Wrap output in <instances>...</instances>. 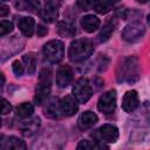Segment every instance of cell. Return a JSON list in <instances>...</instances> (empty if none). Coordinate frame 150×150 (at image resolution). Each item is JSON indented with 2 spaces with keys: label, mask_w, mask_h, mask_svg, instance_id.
<instances>
[{
  "label": "cell",
  "mask_w": 150,
  "mask_h": 150,
  "mask_svg": "<svg viewBox=\"0 0 150 150\" xmlns=\"http://www.w3.org/2000/svg\"><path fill=\"white\" fill-rule=\"evenodd\" d=\"M109 1H110V2H111V4H112V2H117V1H118V0H109Z\"/></svg>",
  "instance_id": "cell-33"
},
{
  "label": "cell",
  "mask_w": 150,
  "mask_h": 150,
  "mask_svg": "<svg viewBox=\"0 0 150 150\" xmlns=\"http://www.w3.org/2000/svg\"><path fill=\"white\" fill-rule=\"evenodd\" d=\"M47 33H48L47 27H45L43 25H38V29H36L38 36H45V35H47Z\"/></svg>",
  "instance_id": "cell-29"
},
{
  "label": "cell",
  "mask_w": 150,
  "mask_h": 150,
  "mask_svg": "<svg viewBox=\"0 0 150 150\" xmlns=\"http://www.w3.org/2000/svg\"><path fill=\"white\" fill-rule=\"evenodd\" d=\"M73 81V70L68 64L60 66L56 71V84L60 88L68 87Z\"/></svg>",
  "instance_id": "cell-9"
},
{
  "label": "cell",
  "mask_w": 150,
  "mask_h": 150,
  "mask_svg": "<svg viewBox=\"0 0 150 150\" xmlns=\"http://www.w3.org/2000/svg\"><path fill=\"white\" fill-rule=\"evenodd\" d=\"M90 8L98 14H107L112 9V4L109 0H91Z\"/></svg>",
  "instance_id": "cell-17"
},
{
  "label": "cell",
  "mask_w": 150,
  "mask_h": 150,
  "mask_svg": "<svg viewBox=\"0 0 150 150\" xmlns=\"http://www.w3.org/2000/svg\"><path fill=\"white\" fill-rule=\"evenodd\" d=\"M73 95L79 103H86L93 95V88L86 77L79 79L73 87Z\"/></svg>",
  "instance_id": "cell-5"
},
{
  "label": "cell",
  "mask_w": 150,
  "mask_h": 150,
  "mask_svg": "<svg viewBox=\"0 0 150 150\" xmlns=\"http://www.w3.org/2000/svg\"><path fill=\"white\" fill-rule=\"evenodd\" d=\"M39 125H40V118H39V117H34L33 120H30V121H28V122L21 124L20 128H21L23 135L30 136L32 134H34V132L38 130Z\"/></svg>",
  "instance_id": "cell-21"
},
{
  "label": "cell",
  "mask_w": 150,
  "mask_h": 150,
  "mask_svg": "<svg viewBox=\"0 0 150 150\" xmlns=\"http://www.w3.org/2000/svg\"><path fill=\"white\" fill-rule=\"evenodd\" d=\"M12 68H13V71H14V74H15L16 76H21V75L23 74V71H25V68H23L22 63H21L19 60H15V61L13 62Z\"/></svg>",
  "instance_id": "cell-28"
},
{
  "label": "cell",
  "mask_w": 150,
  "mask_h": 150,
  "mask_svg": "<svg viewBox=\"0 0 150 150\" xmlns=\"http://www.w3.org/2000/svg\"><path fill=\"white\" fill-rule=\"evenodd\" d=\"M118 81H128L134 82L138 79V68L137 60L135 57H128L122 66L120 67V71L117 73Z\"/></svg>",
  "instance_id": "cell-2"
},
{
  "label": "cell",
  "mask_w": 150,
  "mask_h": 150,
  "mask_svg": "<svg viewBox=\"0 0 150 150\" xmlns=\"http://www.w3.org/2000/svg\"><path fill=\"white\" fill-rule=\"evenodd\" d=\"M45 115L49 118H59L62 115L60 108V101L56 97H53L47 102L45 108Z\"/></svg>",
  "instance_id": "cell-15"
},
{
  "label": "cell",
  "mask_w": 150,
  "mask_h": 150,
  "mask_svg": "<svg viewBox=\"0 0 150 150\" xmlns=\"http://www.w3.org/2000/svg\"><path fill=\"white\" fill-rule=\"evenodd\" d=\"M138 94L136 90H128L122 98V109L125 112H132L138 107Z\"/></svg>",
  "instance_id": "cell-10"
},
{
  "label": "cell",
  "mask_w": 150,
  "mask_h": 150,
  "mask_svg": "<svg viewBox=\"0 0 150 150\" xmlns=\"http://www.w3.org/2000/svg\"><path fill=\"white\" fill-rule=\"evenodd\" d=\"M13 22L9 20H0V36L6 35L13 30Z\"/></svg>",
  "instance_id": "cell-26"
},
{
  "label": "cell",
  "mask_w": 150,
  "mask_h": 150,
  "mask_svg": "<svg viewBox=\"0 0 150 150\" xmlns=\"http://www.w3.org/2000/svg\"><path fill=\"white\" fill-rule=\"evenodd\" d=\"M0 127H1V118H0Z\"/></svg>",
  "instance_id": "cell-34"
},
{
  "label": "cell",
  "mask_w": 150,
  "mask_h": 150,
  "mask_svg": "<svg viewBox=\"0 0 150 150\" xmlns=\"http://www.w3.org/2000/svg\"><path fill=\"white\" fill-rule=\"evenodd\" d=\"M33 112H34V107L32 103L25 102L16 107V115L20 116L21 118H27V117L32 116Z\"/></svg>",
  "instance_id": "cell-23"
},
{
  "label": "cell",
  "mask_w": 150,
  "mask_h": 150,
  "mask_svg": "<svg viewBox=\"0 0 150 150\" xmlns=\"http://www.w3.org/2000/svg\"><path fill=\"white\" fill-rule=\"evenodd\" d=\"M60 108H61L62 115H64V116H73V115H75V112L79 109L77 101L73 96L67 95V96H64L60 101Z\"/></svg>",
  "instance_id": "cell-11"
},
{
  "label": "cell",
  "mask_w": 150,
  "mask_h": 150,
  "mask_svg": "<svg viewBox=\"0 0 150 150\" xmlns=\"http://www.w3.org/2000/svg\"><path fill=\"white\" fill-rule=\"evenodd\" d=\"M43 55L53 63L60 62L64 56V46L60 40H50L43 46Z\"/></svg>",
  "instance_id": "cell-4"
},
{
  "label": "cell",
  "mask_w": 150,
  "mask_h": 150,
  "mask_svg": "<svg viewBox=\"0 0 150 150\" xmlns=\"http://www.w3.org/2000/svg\"><path fill=\"white\" fill-rule=\"evenodd\" d=\"M50 91V87L48 86H43V84H39L36 86V93L34 96V102L36 105H41L42 103H45V101L47 100L48 95Z\"/></svg>",
  "instance_id": "cell-20"
},
{
  "label": "cell",
  "mask_w": 150,
  "mask_h": 150,
  "mask_svg": "<svg viewBox=\"0 0 150 150\" xmlns=\"http://www.w3.org/2000/svg\"><path fill=\"white\" fill-rule=\"evenodd\" d=\"M137 1H138V2H141V4H145L148 0H137Z\"/></svg>",
  "instance_id": "cell-32"
},
{
  "label": "cell",
  "mask_w": 150,
  "mask_h": 150,
  "mask_svg": "<svg viewBox=\"0 0 150 150\" xmlns=\"http://www.w3.org/2000/svg\"><path fill=\"white\" fill-rule=\"evenodd\" d=\"M80 22H81L82 28L87 33H94L95 30H97L100 28V25H101L100 19L96 15H94V14L84 15L83 18H81V21Z\"/></svg>",
  "instance_id": "cell-13"
},
{
  "label": "cell",
  "mask_w": 150,
  "mask_h": 150,
  "mask_svg": "<svg viewBox=\"0 0 150 150\" xmlns=\"http://www.w3.org/2000/svg\"><path fill=\"white\" fill-rule=\"evenodd\" d=\"M97 121H98L97 115L90 110H87L81 114V116L79 118V127L81 130H87V129H90L91 127H94Z\"/></svg>",
  "instance_id": "cell-12"
},
{
  "label": "cell",
  "mask_w": 150,
  "mask_h": 150,
  "mask_svg": "<svg viewBox=\"0 0 150 150\" xmlns=\"http://www.w3.org/2000/svg\"><path fill=\"white\" fill-rule=\"evenodd\" d=\"M61 6L60 0H46L45 7L40 11V16L46 22H54L59 15V8Z\"/></svg>",
  "instance_id": "cell-8"
},
{
  "label": "cell",
  "mask_w": 150,
  "mask_h": 150,
  "mask_svg": "<svg viewBox=\"0 0 150 150\" xmlns=\"http://www.w3.org/2000/svg\"><path fill=\"white\" fill-rule=\"evenodd\" d=\"M94 52L91 42L86 38L75 39L68 49V57L73 62H81L88 59Z\"/></svg>",
  "instance_id": "cell-1"
},
{
  "label": "cell",
  "mask_w": 150,
  "mask_h": 150,
  "mask_svg": "<svg viewBox=\"0 0 150 150\" xmlns=\"http://www.w3.org/2000/svg\"><path fill=\"white\" fill-rule=\"evenodd\" d=\"M115 27H116V21H115L114 19L108 20V21L103 25V27L101 28V30H100V33H98V41H100V42L107 41V40L111 36L112 32L115 30Z\"/></svg>",
  "instance_id": "cell-18"
},
{
  "label": "cell",
  "mask_w": 150,
  "mask_h": 150,
  "mask_svg": "<svg viewBox=\"0 0 150 150\" xmlns=\"http://www.w3.org/2000/svg\"><path fill=\"white\" fill-rule=\"evenodd\" d=\"M145 33V27L139 21H134L129 25H127L122 30V39L129 42L136 41L141 39Z\"/></svg>",
  "instance_id": "cell-7"
},
{
  "label": "cell",
  "mask_w": 150,
  "mask_h": 150,
  "mask_svg": "<svg viewBox=\"0 0 150 150\" xmlns=\"http://www.w3.org/2000/svg\"><path fill=\"white\" fill-rule=\"evenodd\" d=\"M11 110H12L11 103L6 98L0 97V115H7L11 112Z\"/></svg>",
  "instance_id": "cell-27"
},
{
  "label": "cell",
  "mask_w": 150,
  "mask_h": 150,
  "mask_svg": "<svg viewBox=\"0 0 150 150\" xmlns=\"http://www.w3.org/2000/svg\"><path fill=\"white\" fill-rule=\"evenodd\" d=\"M4 84H5V75H4V73L0 71V90L2 89Z\"/></svg>",
  "instance_id": "cell-31"
},
{
  "label": "cell",
  "mask_w": 150,
  "mask_h": 150,
  "mask_svg": "<svg viewBox=\"0 0 150 150\" xmlns=\"http://www.w3.org/2000/svg\"><path fill=\"white\" fill-rule=\"evenodd\" d=\"M116 98H117V95L115 89H110L105 91L103 95L100 96L97 101V109L105 115L114 112L116 108Z\"/></svg>",
  "instance_id": "cell-6"
},
{
  "label": "cell",
  "mask_w": 150,
  "mask_h": 150,
  "mask_svg": "<svg viewBox=\"0 0 150 150\" xmlns=\"http://www.w3.org/2000/svg\"><path fill=\"white\" fill-rule=\"evenodd\" d=\"M9 13V8H8V6H6L4 2H1V0H0V16H5V15H7Z\"/></svg>",
  "instance_id": "cell-30"
},
{
  "label": "cell",
  "mask_w": 150,
  "mask_h": 150,
  "mask_svg": "<svg viewBox=\"0 0 150 150\" xmlns=\"http://www.w3.org/2000/svg\"><path fill=\"white\" fill-rule=\"evenodd\" d=\"M39 84L52 86V70L49 68H43L39 73Z\"/></svg>",
  "instance_id": "cell-25"
},
{
  "label": "cell",
  "mask_w": 150,
  "mask_h": 150,
  "mask_svg": "<svg viewBox=\"0 0 150 150\" xmlns=\"http://www.w3.org/2000/svg\"><path fill=\"white\" fill-rule=\"evenodd\" d=\"M57 34L62 38H74L76 34V28L73 23L67 21H59L56 23Z\"/></svg>",
  "instance_id": "cell-16"
},
{
  "label": "cell",
  "mask_w": 150,
  "mask_h": 150,
  "mask_svg": "<svg viewBox=\"0 0 150 150\" xmlns=\"http://www.w3.org/2000/svg\"><path fill=\"white\" fill-rule=\"evenodd\" d=\"M79 150H91V149H108L107 145H104V143H100V142H90L87 139H82L77 146Z\"/></svg>",
  "instance_id": "cell-24"
},
{
  "label": "cell",
  "mask_w": 150,
  "mask_h": 150,
  "mask_svg": "<svg viewBox=\"0 0 150 150\" xmlns=\"http://www.w3.org/2000/svg\"><path fill=\"white\" fill-rule=\"evenodd\" d=\"M18 27L20 28L21 33L26 38H32L35 30V21L30 16H23L20 18L18 21Z\"/></svg>",
  "instance_id": "cell-14"
},
{
  "label": "cell",
  "mask_w": 150,
  "mask_h": 150,
  "mask_svg": "<svg viewBox=\"0 0 150 150\" xmlns=\"http://www.w3.org/2000/svg\"><path fill=\"white\" fill-rule=\"evenodd\" d=\"M22 61L26 66V70L29 75H33L35 73V69H36V60H35V56L33 53H28V54H25L22 56Z\"/></svg>",
  "instance_id": "cell-22"
},
{
  "label": "cell",
  "mask_w": 150,
  "mask_h": 150,
  "mask_svg": "<svg viewBox=\"0 0 150 150\" xmlns=\"http://www.w3.org/2000/svg\"><path fill=\"white\" fill-rule=\"evenodd\" d=\"M1 146L4 149H14V150H20V149H26V143L15 137V136H9V137H6L5 141H2V144Z\"/></svg>",
  "instance_id": "cell-19"
},
{
  "label": "cell",
  "mask_w": 150,
  "mask_h": 150,
  "mask_svg": "<svg viewBox=\"0 0 150 150\" xmlns=\"http://www.w3.org/2000/svg\"><path fill=\"white\" fill-rule=\"evenodd\" d=\"M118 135L117 127L112 124H103L91 134V137L100 143H115L118 139Z\"/></svg>",
  "instance_id": "cell-3"
}]
</instances>
